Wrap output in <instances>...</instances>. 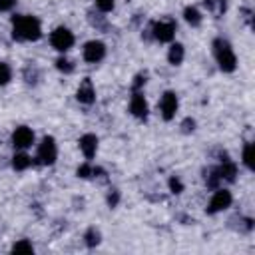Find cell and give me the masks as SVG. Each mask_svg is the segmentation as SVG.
I'll return each mask as SVG.
<instances>
[{
    "instance_id": "cell-1",
    "label": "cell",
    "mask_w": 255,
    "mask_h": 255,
    "mask_svg": "<svg viewBox=\"0 0 255 255\" xmlns=\"http://www.w3.org/2000/svg\"><path fill=\"white\" fill-rule=\"evenodd\" d=\"M12 38L20 42H36L42 38V24L36 16L18 14L12 18Z\"/></svg>"
},
{
    "instance_id": "cell-2",
    "label": "cell",
    "mask_w": 255,
    "mask_h": 255,
    "mask_svg": "<svg viewBox=\"0 0 255 255\" xmlns=\"http://www.w3.org/2000/svg\"><path fill=\"white\" fill-rule=\"evenodd\" d=\"M211 48H213V58H215L219 70L225 72V74L235 72V68H237V56H235L233 46L225 38H215L213 44H211Z\"/></svg>"
},
{
    "instance_id": "cell-3",
    "label": "cell",
    "mask_w": 255,
    "mask_h": 255,
    "mask_svg": "<svg viewBox=\"0 0 255 255\" xmlns=\"http://www.w3.org/2000/svg\"><path fill=\"white\" fill-rule=\"evenodd\" d=\"M58 159V143L52 135H46L42 137V141L38 143V149H36V161L40 165H54Z\"/></svg>"
},
{
    "instance_id": "cell-4",
    "label": "cell",
    "mask_w": 255,
    "mask_h": 255,
    "mask_svg": "<svg viewBox=\"0 0 255 255\" xmlns=\"http://www.w3.org/2000/svg\"><path fill=\"white\" fill-rule=\"evenodd\" d=\"M74 42H76L74 32H72L70 28H66V26H58V28H54L52 34H50V44H52V48L58 50V52H62V54L68 52V50L74 46Z\"/></svg>"
},
{
    "instance_id": "cell-5",
    "label": "cell",
    "mask_w": 255,
    "mask_h": 255,
    "mask_svg": "<svg viewBox=\"0 0 255 255\" xmlns=\"http://www.w3.org/2000/svg\"><path fill=\"white\" fill-rule=\"evenodd\" d=\"M231 203H233L231 191L225 189V187H215V191L211 193V199H209V203H207V213H211V215L221 213V211L229 209Z\"/></svg>"
},
{
    "instance_id": "cell-6",
    "label": "cell",
    "mask_w": 255,
    "mask_h": 255,
    "mask_svg": "<svg viewBox=\"0 0 255 255\" xmlns=\"http://www.w3.org/2000/svg\"><path fill=\"white\" fill-rule=\"evenodd\" d=\"M175 30H177V24L173 20H169V18H163V20L153 22L151 36H153V40H157L161 44H169L175 38Z\"/></svg>"
},
{
    "instance_id": "cell-7",
    "label": "cell",
    "mask_w": 255,
    "mask_h": 255,
    "mask_svg": "<svg viewBox=\"0 0 255 255\" xmlns=\"http://www.w3.org/2000/svg\"><path fill=\"white\" fill-rule=\"evenodd\" d=\"M177 110H179V98H177V94L171 92V90L163 92V96L159 98V114H161V118L165 122H169V120L175 118Z\"/></svg>"
},
{
    "instance_id": "cell-8",
    "label": "cell",
    "mask_w": 255,
    "mask_h": 255,
    "mask_svg": "<svg viewBox=\"0 0 255 255\" xmlns=\"http://www.w3.org/2000/svg\"><path fill=\"white\" fill-rule=\"evenodd\" d=\"M82 58L90 64H98L106 58V44L102 40H90L82 48Z\"/></svg>"
},
{
    "instance_id": "cell-9",
    "label": "cell",
    "mask_w": 255,
    "mask_h": 255,
    "mask_svg": "<svg viewBox=\"0 0 255 255\" xmlns=\"http://www.w3.org/2000/svg\"><path fill=\"white\" fill-rule=\"evenodd\" d=\"M34 139H36L34 129L28 128V126H18L12 131V145L16 149H28V147H32L34 145Z\"/></svg>"
},
{
    "instance_id": "cell-10",
    "label": "cell",
    "mask_w": 255,
    "mask_h": 255,
    "mask_svg": "<svg viewBox=\"0 0 255 255\" xmlns=\"http://www.w3.org/2000/svg\"><path fill=\"white\" fill-rule=\"evenodd\" d=\"M129 114L137 120H145L147 114H149V108H147V102H145V96L141 90H133L131 98H129Z\"/></svg>"
},
{
    "instance_id": "cell-11",
    "label": "cell",
    "mask_w": 255,
    "mask_h": 255,
    "mask_svg": "<svg viewBox=\"0 0 255 255\" xmlns=\"http://www.w3.org/2000/svg\"><path fill=\"white\" fill-rule=\"evenodd\" d=\"M76 100L80 104H86V106H90V104L96 102V88H94V84H92L90 78H84L80 82V86L76 90Z\"/></svg>"
},
{
    "instance_id": "cell-12",
    "label": "cell",
    "mask_w": 255,
    "mask_h": 255,
    "mask_svg": "<svg viewBox=\"0 0 255 255\" xmlns=\"http://www.w3.org/2000/svg\"><path fill=\"white\" fill-rule=\"evenodd\" d=\"M78 145H80V151L84 153V157L88 161H92L98 153V135L96 133H84L78 139Z\"/></svg>"
},
{
    "instance_id": "cell-13",
    "label": "cell",
    "mask_w": 255,
    "mask_h": 255,
    "mask_svg": "<svg viewBox=\"0 0 255 255\" xmlns=\"http://www.w3.org/2000/svg\"><path fill=\"white\" fill-rule=\"evenodd\" d=\"M215 171H217V175H219V179H221V181H235L237 165H235L233 161H229V159H223V161H221V165H217V167H215Z\"/></svg>"
},
{
    "instance_id": "cell-14",
    "label": "cell",
    "mask_w": 255,
    "mask_h": 255,
    "mask_svg": "<svg viewBox=\"0 0 255 255\" xmlns=\"http://www.w3.org/2000/svg\"><path fill=\"white\" fill-rule=\"evenodd\" d=\"M32 163H34V159L26 153V149H18V151L12 155V167H14L16 171H26Z\"/></svg>"
},
{
    "instance_id": "cell-15",
    "label": "cell",
    "mask_w": 255,
    "mask_h": 255,
    "mask_svg": "<svg viewBox=\"0 0 255 255\" xmlns=\"http://www.w3.org/2000/svg\"><path fill=\"white\" fill-rule=\"evenodd\" d=\"M183 58H185V48L181 46V44H171L169 46V50H167V62L171 64V66H179L181 62H183Z\"/></svg>"
},
{
    "instance_id": "cell-16",
    "label": "cell",
    "mask_w": 255,
    "mask_h": 255,
    "mask_svg": "<svg viewBox=\"0 0 255 255\" xmlns=\"http://www.w3.org/2000/svg\"><path fill=\"white\" fill-rule=\"evenodd\" d=\"M241 163H243L249 171H253V167H255V145H253V141H247V143L243 145Z\"/></svg>"
},
{
    "instance_id": "cell-17",
    "label": "cell",
    "mask_w": 255,
    "mask_h": 255,
    "mask_svg": "<svg viewBox=\"0 0 255 255\" xmlns=\"http://www.w3.org/2000/svg\"><path fill=\"white\" fill-rule=\"evenodd\" d=\"M183 18H185V22H187L189 26H199L201 20H203L201 12H199L195 6H187V8L183 10Z\"/></svg>"
},
{
    "instance_id": "cell-18",
    "label": "cell",
    "mask_w": 255,
    "mask_h": 255,
    "mask_svg": "<svg viewBox=\"0 0 255 255\" xmlns=\"http://www.w3.org/2000/svg\"><path fill=\"white\" fill-rule=\"evenodd\" d=\"M10 251H12V253H34V245H32L30 241H26V239H20V241H16V243L12 245Z\"/></svg>"
},
{
    "instance_id": "cell-19",
    "label": "cell",
    "mask_w": 255,
    "mask_h": 255,
    "mask_svg": "<svg viewBox=\"0 0 255 255\" xmlns=\"http://www.w3.org/2000/svg\"><path fill=\"white\" fill-rule=\"evenodd\" d=\"M10 80H12V68L0 60V86L10 84Z\"/></svg>"
},
{
    "instance_id": "cell-20",
    "label": "cell",
    "mask_w": 255,
    "mask_h": 255,
    "mask_svg": "<svg viewBox=\"0 0 255 255\" xmlns=\"http://www.w3.org/2000/svg\"><path fill=\"white\" fill-rule=\"evenodd\" d=\"M56 68H58L60 72H64V74H70V72H74V64H72L68 58H64V56H60V58L56 60Z\"/></svg>"
},
{
    "instance_id": "cell-21",
    "label": "cell",
    "mask_w": 255,
    "mask_h": 255,
    "mask_svg": "<svg viewBox=\"0 0 255 255\" xmlns=\"http://www.w3.org/2000/svg\"><path fill=\"white\" fill-rule=\"evenodd\" d=\"M94 4H96V8L100 10V12H112L114 10V6H116V0H94Z\"/></svg>"
},
{
    "instance_id": "cell-22",
    "label": "cell",
    "mask_w": 255,
    "mask_h": 255,
    "mask_svg": "<svg viewBox=\"0 0 255 255\" xmlns=\"http://www.w3.org/2000/svg\"><path fill=\"white\" fill-rule=\"evenodd\" d=\"M76 173H78V177H90V175H94V173H96V169H94V167H92V163L86 159V163H82V165L78 167V171H76Z\"/></svg>"
},
{
    "instance_id": "cell-23",
    "label": "cell",
    "mask_w": 255,
    "mask_h": 255,
    "mask_svg": "<svg viewBox=\"0 0 255 255\" xmlns=\"http://www.w3.org/2000/svg\"><path fill=\"white\" fill-rule=\"evenodd\" d=\"M98 243H100V231L90 229V231L86 233V245H88V247H94V245H98Z\"/></svg>"
},
{
    "instance_id": "cell-24",
    "label": "cell",
    "mask_w": 255,
    "mask_h": 255,
    "mask_svg": "<svg viewBox=\"0 0 255 255\" xmlns=\"http://www.w3.org/2000/svg\"><path fill=\"white\" fill-rule=\"evenodd\" d=\"M169 189H171V193H181L183 191V183L179 181V177H171L169 179Z\"/></svg>"
},
{
    "instance_id": "cell-25",
    "label": "cell",
    "mask_w": 255,
    "mask_h": 255,
    "mask_svg": "<svg viewBox=\"0 0 255 255\" xmlns=\"http://www.w3.org/2000/svg\"><path fill=\"white\" fill-rule=\"evenodd\" d=\"M18 0H0V12H10Z\"/></svg>"
}]
</instances>
